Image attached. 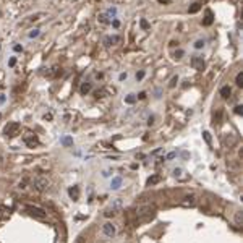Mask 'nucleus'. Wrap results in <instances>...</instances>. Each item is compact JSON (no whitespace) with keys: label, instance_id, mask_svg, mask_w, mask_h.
Listing matches in <instances>:
<instances>
[{"label":"nucleus","instance_id":"obj_23","mask_svg":"<svg viewBox=\"0 0 243 243\" xmlns=\"http://www.w3.org/2000/svg\"><path fill=\"white\" fill-rule=\"evenodd\" d=\"M235 224H237V227H241V214L240 212H237V216H235Z\"/></svg>","mask_w":243,"mask_h":243},{"label":"nucleus","instance_id":"obj_15","mask_svg":"<svg viewBox=\"0 0 243 243\" xmlns=\"http://www.w3.org/2000/svg\"><path fill=\"white\" fill-rule=\"evenodd\" d=\"M199 10H201V3L195 2V3H191V7L188 8V12L190 13H196V12H199Z\"/></svg>","mask_w":243,"mask_h":243},{"label":"nucleus","instance_id":"obj_24","mask_svg":"<svg viewBox=\"0 0 243 243\" xmlns=\"http://www.w3.org/2000/svg\"><path fill=\"white\" fill-rule=\"evenodd\" d=\"M104 94H105V89H97V91L94 93V96H96L97 99H99V97H104Z\"/></svg>","mask_w":243,"mask_h":243},{"label":"nucleus","instance_id":"obj_26","mask_svg":"<svg viewBox=\"0 0 243 243\" xmlns=\"http://www.w3.org/2000/svg\"><path fill=\"white\" fill-rule=\"evenodd\" d=\"M203 136H204V139H206V143H207V144H211V141H212V139H211V135H209V131H204V133H203Z\"/></svg>","mask_w":243,"mask_h":243},{"label":"nucleus","instance_id":"obj_9","mask_svg":"<svg viewBox=\"0 0 243 243\" xmlns=\"http://www.w3.org/2000/svg\"><path fill=\"white\" fill-rule=\"evenodd\" d=\"M212 21H214V15H212V12H211V10H206L204 20H203V25H204V26H211Z\"/></svg>","mask_w":243,"mask_h":243},{"label":"nucleus","instance_id":"obj_10","mask_svg":"<svg viewBox=\"0 0 243 243\" xmlns=\"http://www.w3.org/2000/svg\"><path fill=\"white\" fill-rule=\"evenodd\" d=\"M68 195H70V198L73 201H78V198H80V188L75 185V186H71V188L68 190Z\"/></svg>","mask_w":243,"mask_h":243},{"label":"nucleus","instance_id":"obj_27","mask_svg":"<svg viewBox=\"0 0 243 243\" xmlns=\"http://www.w3.org/2000/svg\"><path fill=\"white\" fill-rule=\"evenodd\" d=\"M203 47H204V41H201V39H199V41L195 42V49H203Z\"/></svg>","mask_w":243,"mask_h":243},{"label":"nucleus","instance_id":"obj_21","mask_svg":"<svg viewBox=\"0 0 243 243\" xmlns=\"http://www.w3.org/2000/svg\"><path fill=\"white\" fill-rule=\"evenodd\" d=\"M107 18H109V16H107L105 13H102V15H99V21H101V23H102V25H109V23H110V21L107 20Z\"/></svg>","mask_w":243,"mask_h":243},{"label":"nucleus","instance_id":"obj_41","mask_svg":"<svg viewBox=\"0 0 243 243\" xmlns=\"http://www.w3.org/2000/svg\"><path fill=\"white\" fill-rule=\"evenodd\" d=\"M0 16H2V12H0Z\"/></svg>","mask_w":243,"mask_h":243},{"label":"nucleus","instance_id":"obj_25","mask_svg":"<svg viewBox=\"0 0 243 243\" xmlns=\"http://www.w3.org/2000/svg\"><path fill=\"white\" fill-rule=\"evenodd\" d=\"M139 26L143 28V29H149V23H148L146 20H141V21H139Z\"/></svg>","mask_w":243,"mask_h":243},{"label":"nucleus","instance_id":"obj_3","mask_svg":"<svg viewBox=\"0 0 243 243\" xmlns=\"http://www.w3.org/2000/svg\"><path fill=\"white\" fill-rule=\"evenodd\" d=\"M32 186H34L37 191H44L49 186V180L44 178V177H39V178H36L34 182H32Z\"/></svg>","mask_w":243,"mask_h":243},{"label":"nucleus","instance_id":"obj_36","mask_svg":"<svg viewBox=\"0 0 243 243\" xmlns=\"http://www.w3.org/2000/svg\"><path fill=\"white\" fill-rule=\"evenodd\" d=\"M112 26H114V28H118V26H120V21H118V20H114V21H112Z\"/></svg>","mask_w":243,"mask_h":243},{"label":"nucleus","instance_id":"obj_20","mask_svg":"<svg viewBox=\"0 0 243 243\" xmlns=\"http://www.w3.org/2000/svg\"><path fill=\"white\" fill-rule=\"evenodd\" d=\"M183 55H185V50H182V49H178V50H175L173 57L177 59V60H180V59H183Z\"/></svg>","mask_w":243,"mask_h":243},{"label":"nucleus","instance_id":"obj_30","mask_svg":"<svg viewBox=\"0 0 243 243\" xmlns=\"http://www.w3.org/2000/svg\"><path fill=\"white\" fill-rule=\"evenodd\" d=\"M234 112H235L237 115H241V114H243V105H237Z\"/></svg>","mask_w":243,"mask_h":243},{"label":"nucleus","instance_id":"obj_32","mask_svg":"<svg viewBox=\"0 0 243 243\" xmlns=\"http://www.w3.org/2000/svg\"><path fill=\"white\" fill-rule=\"evenodd\" d=\"M173 157H177V152H169L165 159H167V161H170V159H173Z\"/></svg>","mask_w":243,"mask_h":243},{"label":"nucleus","instance_id":"obj_11","mask_svg":"<svg viewBox=\"0 0 243 243\" xmlns=\"http://www.w3.org/2000/svg\"><path fill=\"white\" fill-rule=\"evenodd\" d=\"M195 204H196V198L193 195H191V196H185L183 201H182V206H186V207H188V206H195Z\"/></svg>","mask_w":243,"mask_h":243},{"label":"nucleus","instance_id":"obj_35","mask_svg":"<svg viewBox=\"0 0 243 243\" xmlns=\"http://www.w3.org/2000/svg\"><path fill=\"white\" fill-rule=\"evenodd\" d=\"M13 49H15V52H23V47H21V46H18V44H16V46H15Z\"/></svg>","mask_w":243,"mask_h":243},{"label":"nucleus","instance_id":"obj_4","mask_svg":"<svg viewBox=\"0 0 243 243\" xmlns=\"http://www.w3.org/2000/svg\"><path fill=\"white\" fill-rule=\"evenodd\" d=\"M190 63H191V66H193L195 70H198V71H203V70H204V66H206V63H204V60H203V57H198V55L191 59Z\"/></svg>","mask_w":243,"mask_h":243},{"label":"nucleus","instance_id":"obj_8","mask_svg":"<svg viewBox=\"0 0 243 243\" xmlns=\"http://www.w3.org/2000/svg\"><path fill=\"white\" fill-rule=\"evenodd\" d=\"M120 41H122L120 36H107V37H104V44H105V46H114V44H118Z\"/></svg>","mask_w":243,"mask_h":243},{"label":"nucleus","instance_id":"obj_12","mask_svg":"<svg viewBox=\"0 0 243 243\" xmlns=\"http://www.w3.org/2000/svg\"><path fill=\"white\" fill-rule=\"evenodd\" d=\"M120 185H122V177H114L112 178V182H110V188L112 190H118Z\"/></svg>","mask_w":243,"mask_h":243},{"label":"nucleus","instance_id":"obj_16","mask_svg":"<svg viewBox=\"0 0 243 243\" xmlns=\"http://www.w3.org/2000/svg\"><path fill=\"white\" fill-rule=\"evenodd\" d=\"M159 182H161L159 175H152V177L148 178V185H156V183H159Z\"/></svg>","mask_w":243,"mask_h":243},{"label":"nucleus","instance_id":"obj_5","mask_svg":"<svg viewBox=\"0 0 243 243\" xmlns=\"http://www.w3.org/2000/svg\"><path fill=\"white\" fill-rule=\"evenodd\" d=\"M120 209H122V201L120 199H115L114 203H112V206H110V209L105 212V216L107 217H110V216H114V214H117V212H120Z\"/></svg>","mask_w":243,"mask_h":243},{"label":"nucleus","instance_id":"obj_1","mask_svg":"<svg viewBox=\"0 0 243 243\" xmlns=\"http://www.w3.org/2000/svg\"><path fill=\"white\" fill-rule=\"evenodd\" d=\"M20 128H21V125L18 122H12V123H8L7 127H5V130H3V133L7 135L8 138H13V136H16L18 135V131H20Z\"/></svg>","mask_w":243,"mask_h":243},{"label":"nucleus","instance_id":"obj_40","mask_svg":"<svg viewBox=\"0 0 243 243\" xmlns=\"http://www.w3.org/2000/svg\"><path fill=\"white\" fill-rule=\"evenodd\" d=\"M157 2H159V3H170L172 0H157Z\"/></svg>","mask_w":243,"mask_h":243},{"label":"nucleus","instance_id":"obj_31","mask_svg":"<svg viewBox=\"0 0 243 243\" xmlns=\"http://www.w3.org/2000/svg\"><path fill=\"white\" fill-rule=\"evenodd\" d=\"M39 36V29H32L31 32H29V37L32 39V37H37Z\"/></svg>","mask_w":243,"mask_h":243},{"label":"nucleus","instance_id":"obj_6","mask_svg":"<svg viewBox=\"0 0 243 243\" xmlns=\"http://www.w3.org/2000/svg\"><path fill=\"white\" fill-rule=\"evenodd\" d=\"M102 232H104L105 237H114L117 234V229H115V225L112 224V222H105L102 225Z\"/></svg>","mask_w":243,"mask_h":243},{"label":"nucleus","instance_id":"obj_33","mask_svg":"<svg viewBox=\"0 0 243 243\" xmlns=\"http://www.w3.org/2000/svg\"><path fill=\"white\" fill-rule=\"evenodd\" d=\"M136 99H141V101L146 99V93H144V91H143V93H139V94L136 96Z\"/></svg>","mask_w":243,"mask_h":243},{"label":"nucleus","instance_id":"obj_2","mask_svg":"<svg viewBox=\"0 0 243 243\" xmlns=\"http://www.w3.org/2000/svg\"><path fill=\"white\" fill-rule=\"evenodd\" d=\"M28 209V212L31 214V216H34V217H37V219H46V211L44 209H41V207H36V206H28L26 207Z\"/></svg>","mask_w":243,"mask_h":243},{"label":"nucleus","instance_id":"obj_38","mask_svg":"<svg viewBox=\"0 0 243 243\" xmlns=\"http://www.w3.org/2000/svg\"><path fill=\"white\" fill-rule=\"evenodd\" d=\"M15 63H16V59H15V57H13V59H10V62H8V65H10V66H13Z\"/></svg>","mask_w":243,"mask_h":243},{"label":"nucleus","instance_id":"obj_17","mask_svg":"<svg viewBox=\"0 0 243 243\" xmlns=\"http://www.w3.org/2000/svg\"><path fill=\"white\" fill-rule=\"evenodd\" d=\"M235 83H237V86H243V71H240L238 75H237V78H235Z\"/></svg>","mask_w":243,"mask_h":243},{"label":"nucleus","instance_id":"obj_34","mask_svg":"<svg viewBox=\"0 0 243 243\" xmlns=\"http://www.w3.org/2000/svg\"><path fill=\"white\" fill-rule=\"evenodd\" d=\"M127 76H128L127 73H120V76H118V80H120V81H123V80H127Z\"/></svg>","mask_w":243,"mask_h":243},{"label":"nucleus","instance_id":"obj_7","mask_svg":"<svg viewBox=\"0 0 243 243\" xmlns=\"http://www.w3.org/2000/svg\"><path fill=\"white\" fill-rule=\"evenodd\" d=\"M25 143H26V146H29V148H34V146H37V144H39V139H37L36 135L28 133L26 136H25Z\"/></svg>","mask_w":243,"mask_h":243},{"label":"nucleus","instance_id":"obj_28","mask_svg":"<svg viewBox=\"0 0 243 243\" xmlns=\"http://www.w3.org/2000/svg\"><path fill=\"white\" fill-rule=\"evenodd\" d=\"M178 83V76H173L170 80V84H169V88H175V84Z\"/></svg>","mask_w":243,"mask_h":243},{"label":"nucleus","instance_id":"obj_37","mask_svg":"<svg viewBox=\"0 0 243 243\" xmlns=\"http://www.w3.org/2000/svg\"><path fill=\"white\" fill-rule=\"evenodd\" d=\"M180 173H182V169H175V170H173V175H175V177H178Z\"/></svg>","mask_w":243,"mask_h":243},{"label":"nucleus","instance_id":"obj_29","mask_svg":"<svg viewBox=\"0 0 243 243\" xmlns=\"http://www.w3.org/2000/svg\"><path fill=\"white\" fill-rule=\"evenodd\" d=\"M144 75H146V73H144L143 70H141V71H138V73H136V81H141V80L144 78Z\"/></svg>","mask_w":243,"mask_h":243},{"label":"nucleus","instance_id":"obj_13","mask_svg":"<svg viewBox=\"0 0 243 243\" xmlns=\"http://www.w3.org/2000/svg\"><path fill=\"white\" fill-rule=\"evenodd\" d=\"M91 89H93V84H91V83H83L81 88H80V93H81V94H88Z\"/></svg>","mask_w":243,"mask_h":243},{"label":"nucleus","instance_id":"obj_19","mask_svg":"<svg viewBox=\"0 0 243 243\" xmlns=\"http://www.w3.org/2000/svg\"><path fill=\"white\" fill-rule=\"evenodd\" d=\"M60 143L63 144V146H71V144H73V139H71L70 136H65V138L60 139Z\"/></svg>","mask_w":243,"mask_h":243},{"label":"nucleus","instance_id":"obj_22","mask_svg":"<svg viewBox=\"0 0 243 243\" xmlns=\"http://www.w3.org/2000/svg\"><path fill=\"white\" fill-rule=\"evenodd\" d=\"M105 15H107V16H112V18H115V16H117V8H115V7L109 8V10H107V13H105Z\"/></svg>","mask_w":243,"mask_h":243},{"label":"nucleus","instance_id":"obj_18","mask_svg":"<svg viewBox=\"0 0 243 243\" xmlns=\"http://www.w3.org/2000/svg\"><path fill=\"white\" fill-rule=\"evenodd\" d=\"M125 102L127 104H135V102H136V96H135V94H128L127 97H125Z\"/></svg>","mask_w":243,"mask_h":243},{"label":"nucleus","instance_id":"obj_14","mask_svg":"<svg viewBox=\"0 0 243 243\" xmlns=\"http://www.w3.org/2000/svg\"><path fill=\"white\" fill-rule=\"evenodd\" d=\"M232 94V89H230V86H224L222 89H220V96H222L224 99H229V96Z\"/></svg>","mask_w":243,"mask_h":243},{"label":"nucleus","instance_id":"obj_39","mask_svg":"<svg viewBox=\"0 0 243 243\" xmlns=\"http://www.w3.org/2000/svg\"><path fill=\"white\" fill-rule=\"evenodd\" d=\"M154 123V117H149V120H148V125H152Z\"/></svg>","mask_w":243,"mask_h":243}]
</instances>
